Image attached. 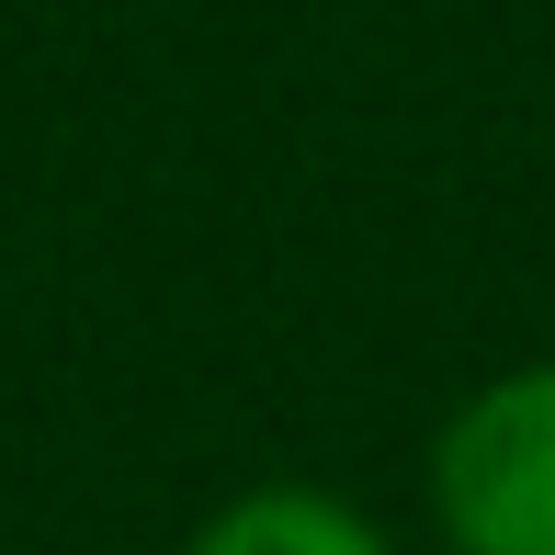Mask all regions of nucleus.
I'll list each match as a JSON object with an SVG mask.
<instances>
[{"instance_id": "2", "label": "nucleus", "mask_w": 555, "mask_h": 555, "mask_svg": "<svg viewBox=\"0 0 555 555\" xmlns=\"http://www.w3.org/2000/svg\"><path fill=\"white\" fill-rule=\"evenodd\" d=\"M182 555H397L386 521L351 511L340 488H307V476H261V488L216 499L182 533Z\"/></svg>"}, {"instance_id": "1", "label": "nucleus", "mask_w": 555, "mask_h": 555, "mask_svg": "<svg viewBox=\"0 0 555 555\" xmlns=\"http://www.w3.org/2000/svg\"><path fill=\"white\" fill-rule=\"evenodd\" d=\"M442 555H555V351L476 374L420 465Z\"/></svg>"}]
</instances>
